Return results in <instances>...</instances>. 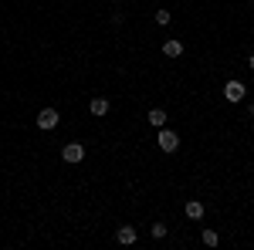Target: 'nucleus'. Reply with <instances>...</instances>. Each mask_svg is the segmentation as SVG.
<instances>
[{"instance_id":"nucleus-3","label":"nucleus","mask_w":254,"mask_h":250,"mask_svg":"<svg viewBox=\"0 0 254 250\" xmlns=\"http://www.w3.org/2000/svg\"><path fill=\"white\" fill-rule=\"evenodd\" d=\"M244 95H248V88H244V81H237V78H231V81L224 85V98H227V101H241Z\"/></svg>"},{"instance_id":"nucleus-8","label":"nucleus","mask_w":254,"mask_h":250,"mask_svg":"<svg viewBox=\"0 0 254 250\" xmlns=\"http://www.w3.org/2000/svg\"><path fill=\"white\" fill-rule=\"evenodd\" d=\"M163 54H166V58H180V54H183V44H180V41H163Z\"/></svg>"},{"instance_id":"nucleus-15","label":"nucleus","mask_w":254,"mask_h":250,"mask_svg":"<svg viewBox=\"0 0 254 250\" xmlns=\"http://www.w3.org/2000/svg\"><path fill=\"white\" fill-rule=\"evenodd\" d=\"M112 3H116V0H112Z\"/></svg>"},{"instance_id":"nucleus-12","label":"nucleus","mask_w":254,"mask_h":250,"mask_svg":"<svg viewBox=\"0 0 254 250\" xmlns=\"http://www.w3.org/2000/svg\"><path fill=\"white\" fill-rule=\"evenodd\" d=\"M149 233H153L156 240H163V237H166V227H163V223H153V230H149Z\"/></svg>"},{"instance_id":"nucleus-7","label":"nucleus","mask_w":254,"mask_h":250,"mask_svg":"<svg viewBox=\"0 0 254 250\" xmlns=\"http://www.w3.org/2000/svg\"><path fill=\"white\" fill-rule=\"evenodd\" d=\"M88 108H92V115H95V118L109 115V98H92V105H88Z\"/></svg>"},{"instance_id":"nucleus-4","label":"nucleus","mask_w":254,"mask_h":250,"mask_svg":"<svg viewBox=\"0 0 254 250\" xmlns=\"http://www.w3.org/2000/svg\"><path fill=\"white\" fill-rule=\"evenodd\" d=\"M61 159H64V162H71V166L81 162V159H85V146H81V142H68V146L61 149Z\"/></svg>"},{"instance_id":"nucleus-10","label":"nucleus","mask_w":254,"mask_h":250,"mask_svg":"<svg viewBox=\"0 0 254 250\" xmlns=\"http://www.w3.org/2000/svg\"><path fill=\"white\" fill-rule=\"evenodd\" d=\"M203 244H207V247H217V244H220V233L207 227V230H203Z\"/></svg>"},{"instance_id":"nucleus-2","label":"nucleus","mask_w":254,"mask_h":250,"mask_svg":"<svg viewBox=\"0 0 254 250\" xmlns=\"http://www.w3.org/2000/svg\"><path fill=\"white\" fill-rule=\"evenodd\" d=\"M156 146H159V149H163L166 155H170V152H176V149H180V135H176V132H170V129H159Z\"/></svg>"},{"instance_id":"nucleus-13","label":"nucleus","mask_w":254,"mask_h":250,"mask_svg":"<svg viewBox=\"0 0 254 250\" xmlns=\"http://www.w3.org/2000/svg\"><path fill=\"white\" fill-rule=\"evenodd\" d=\"M248 68H251V71H254V54H251V58H248Z\"/></svg>"},{"instance_id":"nucleus-1","label":"nucleus","mask_w":254,"mask_h":250,"mask_svg":"<svg viewBox=\"0 0 254 250\" xmlns=\"http://www.w3.org/2000/svg\"><path fill=\"white\" fill-rule=\"evenodd\" d=\"M34 122H38V129H41V132H51V129H58L61 115H58V108H41Z\"/></svg>"},{"instance_id":"nucleus-6","label":"nucleus","mask_w":254,"mask_h":250,"mask_svg":"<svg viewBox=\"0 0 254 250\" xmlns=\"http://www.w3.org/2000/svg\"><path fill=\"white\" fill-rule=\"evenodd\" d=\"M183 213H187L190 220H203V213H207V206H203L200 200H187V206H183Z\"/></svg>"},{"instance_id":"nucleus-14","label":"nucleus","mask_w":254,"mask_h":250,"mask_svg":"<svg viewBox=\"0 0 254 250\" xmlns=\"http://www.w3.org/2000/svg\"><path fill=\"white\" fill-rule=\"evenodd\" d=\"M251 118H254V101H251Z\"/></svg>"},{"instance_id":"nucleus-5","label":"nucleus","mask_w":254,"mask_h":250,"mask_svg":"<svg viewBox=\"0 0 254 250\" xmlns=\"http://www.w3.org/2000/svg\"><path fill=\"white\" fill-rule=\"evenodd\" d=\"M116 240H119V244H122V247H132V244H136V240H139L136 227H119V230H116Z\"/></svg>"},{"instance_id":"nucleus-9","label":"nucleus","mask_w":254,"mask_h":250,"mask_svg":"<svg viewBox=\"0 0 254 250\" xmlns=\"http://www.w3.org/2000/svg\"><path fill=\"white\" fill-rule=\"evenodd\" d=\"M146 122L156 125V129H163V125H166V112H163V108H153V112L146 115Z\"/></svg>"},{"instance_id":"nucleus-11","label":"nucleus","mask_w":254,"mask_h":250,"mask_svg":"<svg viewBox=\"0 0 254 250\" xmlns=\"http://www.w3.org/2000/svg\"><path fill=\"white\" fill-rule=\"evenodd\" d=\"M153 20H156L159 27H166V24H170V10H156V14H153Z\"/></svg>"}]
</instances>
